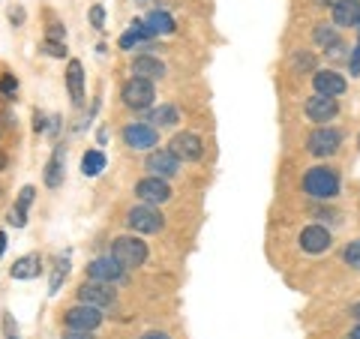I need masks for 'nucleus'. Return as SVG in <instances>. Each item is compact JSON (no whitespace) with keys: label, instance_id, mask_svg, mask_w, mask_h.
<instances>
[{"label":"nucleus","instance_id":"4468645a","mask_svg":"<svg viewBox=\"0 0 360 339\" xmlns=\"http://www.w3.org/2000/svg\"><path fill=\"white\" fill-rule=\"evenodd\" d=\"M312 84H315V94L319 96H340L345 94V78L340 72H333V70H321V72H315L312 75Z\"/></svg>","mask_w":360,"mask_h":339},{"label":"nucleus","instance_id":"c756f323","mask_svg":"<svg viewBox=\"0 0 360 339\" xmlns=\"http://www.w3.org/2000/svg\"><path fill=\"white\" fill-rule=\"evenodd\" d=\"M45 54H51V58H63V54H66V49H63V42L58 45V42H45Z\"/></svg>","mask_w":360,"mask_h":339},{"label":"nucleus","instance_id":"0eeeda50","mask_svg":"<svg viewBox=\"0 0 360 339\" xmlns=\"http://www.w3.org/2000/svg\"><path fill=\"white\" fill-rule=\"evenodd\" d=\"M340 144H342V135L336 129H330V127L315 129L307 139V148H309L312 156H333L336 151H340Z\"/></svg>","mask_w":360,"mask_h":339},{"label":"nucleus","instance_id":"f704fd0d","mask_svg":"<svg viewBox=\"0 0 360 339\" xmlns=\"http://www.w3.org/2000/svg\"><path fill=\"white\" fill-rule=\"evenodd\" d=\"M4 252H6V234L0 231V255H4Z\"/></svg>","mask_w":360,"mask_h":339},{"label":"nucleus","instance_id":"7ed1b4c3","mask_svg":"<svg viewBox=\"0 0 360 339\" xmlns=\"http://www.w3.org/2000/svg\"><path fill=\"white\" fill-rule=\"evenodd\" d=\"M123 103L129 108L141 111V108H150L153 99H156V90H153V82H144V78H129L127 84H123Z\"/></svg>","mask_w":360,"mask_h":339},{"label":"nucleus","instance_id":"f3484780","mask_svg":"<svg viewBox=\"0 0 360 339\" xmlns=\"http://www.w3.org/2000/svg\"><path fill=\"white\" fill-rule=\"evenodd\" d=\"M132 75L135 78H144V82H153V78H162L165 75V63L150 58V54H139L132 60Z\"/></svg>","mask_w":360,"mask_h":339},{"label":"nucleus","instance_id":"c85d7f7f","mask_svg":"<svg viewBox=\"0 0 360 339\" xmlns=\"http://www.w3.org/2000/svg\"><path fill=\"white\" fill-rule=\"evenodd\" d=\"M63 279H66V264H60V267H58V274L51 276V288H49L51 295H58V288H60V282H63Z\"/></svg>","mask_w":360,"mask_h":339},{"label":"nucleus","instance_id":"ddd939ff","mask_svg":"<svg viewBox=\"0 0 360 339\" xmlns=\"http://www.w3.org/2000/svg\"><path fill=\"white\" fill-rule=\"evenodd\" d=\"M303 111H307V117H309L312 123H328V120L336 117L340 105H336V99H330V96H319V94H315L312 99H307Z\"/></svg>","mask_w":360,"mask_h":339},{"label":"nucleus","instance_id":"7c9ffc66","mask_svg":"<svg viewBox=\"0 0 360 339\" xmlns=\"http://www.w3.org/2000/svg\"><path fill=\"white\" fill-rule=\"evenodd\" d=\"M295 66H297V70H312L315 60L309 58V54H295Z\"/></svg>","mask_w":360,"mask_h":339},{"label":"nucleus","instance_id":"6ab92c4d","mask_svg":"<svg viewBox=\"0 0 360 339\" xmlns=\"http://www.w3.org/2000/svg\"><path fill=\"white\" fill-rule=\"evenodd\" d=\"M39 267H42V258L39 255H25L13 264V279H33L39 276Z\"/></svg>","mask_w":360,"mask_h":339},{"label":"nucleus","instance_id":"dca6fc26","mask_svg":"<svg viewBox=\"0 0 360 339\" xmlns=\"http://www.w3.org/2000/svg\"><path fill=\"white\" fill-rule=\"evenodd\" d=\"M66 87H70L72 105H84V63L82 60H70V66H66Z\"/></svg>","mask_w":360,"mask_h":339},{"label":"nucleus","instance_id":"e433bc0d","mask_svg":"<svg viewBox=\"0 0 360 339\" xmlns=\"http://www.w3.org/2000/svg\"><path fill=\"white\" fill-rule=\"evenodd\" d=\"M352 315H354V319H360V303H354V307H352Z\"/></svg>","mask_w":360,"mask_h":339},{"label":"nucleus","instance_id":"20e7f679","mask_svg":"<svg viewBox=\"0 0 360 339\" xmlns=\"http://www.w3.org/2000/svg\"><path fill=\"white\" fill-rule=\"evenodd\" d=\"M115 288L105 286V282H84L82 288H78V303H84V307H96V309H108L115 307Z\"/></svg>","mask_w":360,"mask_h":339},{"label":"nucleus","instance_id":"58836bf2","mask_svg":"<svg viewBox=\"0 0 360 339\" xmlns=\"http://www.w3.org/2000/svg\"><path fill=\"white\" fill-rule=\"evenodd\" d=\"M4 165H6V156H4V153H0V172H4Z\"/></svg>","mask_w":360,"mask_h":339},{"label":"nucleus","instance_id":"393cba45","mask_svg":"<svg viewBox=\"0 0 360 339\" xmlns=\"http://www.w3.org/2000/svg\"><path fill=\"white\" fill-rule=\"evenodd\" d=\"M150 120L160 123V127H174V123H180V111L174 105H156L150 111Z\"/></svg>","mask_w":360,"mask_h":339},{"label":"nucleus","instance_id":"72a5a7b5","mask_svg":"<svg viewBox=\"0 0 360 339\" xmlns=\"http://www.w3.org/2000/svg\"><path fill=\"white\" fill-rule=\"evenodd\" d=\"M141 339H172L168 333H162V331H150V333H144Z\"/></svg>","mask_w":360,"mask_h":339},{"label":"nucleus","instance_id":"39448f33","mask_svg":"<svg viewBox=\"0 0 360 339\" xmlns=\"http://www.w3.org/2000/svg\"><path fill=\"white\" fill-rule=\"evenodd\" d=\"M127 222H129L132 231H141V234H156V231H162V225H165L162 213L156 210V207H150V205L132 207L129 217H127Z\"/></svg>","mask_w":360,"mask_h":339},{"label":"nucleus","instance_id":"412c9836","mask_svg":"<svg viewBox=\"0 0 360 339\" xmlns=\"http://www.w3.org/2000/svg\"><path fill=\"white\" fill-rule=\"evenodd\" d=\"M30 201H33V186H25V189H21V196H18V205L13 207V213H9V222H13L15 229H21V225L27 222V207H30Z\"/></svg>","mask_w":360,"mask_h":339},{"label":"nucleus","instance_id":"6e6552de","mask_svg":"<svg viewBox=\"0 0 360 339\" xmlns=\"http://www.w3.org/2000/svg\"><path fill=\"white\" fill-rule=\"evenodd\" d=\"M172 153L184 162H195V160H201V153H205V144H201L195 132H177L172 139Z\"/></svg>","mask_w":360,"mask_h":339},{"label":"nucleus","instance_id":"423d86ee","mask_svg":"<svg viewBox=\"0 0 360 339\" xmlns=\"http://www.w3.org/2000/svg\"><path fill=\"white\" fill-rule=\"evenodd\" d=\"M63 321H66L70 331H90V333H94L96 327L103 324V312H99L96 307H84V303H78V307L66 309Z\"/></svg>","mask_w":360,"mask_h":339},{"label":"nucleus","instance_id":"f03ea898","mask_svg":"<svg viewBox=\"0 0 360 339\" xmlns=\"http://www.w3.org/2000/svg\"><path fill=\"white\" fill-rule=\"evenodd\" d=\"M111 258L123 267V270H129V267H141L144 262H148V243L139 241V237H117L115 246H111Z\"/></svg>","mask_w":360,"mask_h":339},{"label":"nucleus","instance_id":"f257e3e1","mask_svg":"<svg viewBox=\"0 0 360 339\" xmlns=\"http://www.w3.org/2000/svg\"><path fill=\"white\" fill-rule=\"evenodd\" d=\"M303 189H307V196H312V198L328 201L340 192V174L328 165H315L303 174Z\"/></svg>","mask_w":360,"mask_h":339},{"label":"nucleus","instance_id":"a878e982","mask_svg":"<svg viewBox=\"0 0 360 339\" xmlns=\"http://www.w3.org/2000/svg\"><path fill=\"white\" fill-rule=\"evenodd\" d=\"M60 180H63V160H60V153H54V160L49 162V168H45V186H60Z\"/></svg>","mask_w":360,"mask_h":339},{"label":"nucleus","instance_id":"aec40b11","mask_svg":"<svg viewBox=\"0 0 360 339\" xmlns=\"http://www.w3.org/2000/svg\"><path fill=\"white\" fill-rule=\"evenodd\" d=\"M144 27H148L150 37H160V33H174V18L168 13H150L144 18Z\"/></svg>","mask_w":360,"mask_h":339},{"label":"nucleus","instance_id":"cd10ccee","mask_svg":"<svg viewBox=\"0 0 360 339\" xmlns=\"http://www.w3.org/2000/svg\"><path fill=\"white\" fill-rule=\"evenodd\" d=\"M15 90H18V82H15L13 75H4V78H0V94H4V96H13Z\"/></svg>","mask_w":360,"mask_h":339},{"label":"nucleus","instance_id":"2eb2a0df","mask_svg":"<svg viewBox=\"0 0 360 339\" xmlns=\"http://www.w3.org/2000/svg\"><path fill=\"white\" fill-rule=\"evenodd\" d=\"M177 168H180V160L172 153V151H156V153H150L148 156V172H150V177H172V174H177Z\"/></svg>","mask_w":360,"mask_h":339},{"label":"nucleus","instance_id":"b1692460","mask_svg":"<svg viewBox=\"0 0 360 339\" xmlns=\"http://www.w3.org/2000/svg\"><path fill=\"white\" fill-rule=\"evenodd\" d=\"M312 39L319 42L324 51H333L336 45H340V37H336V30H333L330 25H319V27H315V30H312Z\"/></svg>","mask_w":360,"mask_h":339},{"label":"nucleus","instance_id":"1a4fd4ad","mask_svg":"<svg viewBox=\"0 0 360 339\" xmlns=\"http://www.w3.org/2000/svg\"><path fill=\"white\" fill-rule=\"evenodd\" d=\"M135 196L141 201H148V205H165V201L172 198V186H168L162 177H144V180H139V186H135Z\"/></svg>","mask_w":360,"mask_h":339},{"label":"nucleus","instance_id":"9d476101","mask_svg":"<svg viewBox=\"0 0 360 339\" xmlns=\"http://www.w3.org/2000/svg\"><path fill=\"white\" fill-rule=\"evenodd\" d=\"M87 276H90V282H105V286H111V282H117L123 276V267L111 255H103L87 264Z\"/></svg>","mask_w":360,"mask_h":339},{"label":"nucleus","instance_id":"a211bd4d","mask_svg":"<svg viewBox=\"0 0 360 339\" xmlns=\"http://www.w3.org/2000/svg\"><path fill=\"white\" fill-rule=\"evenodd\" d=\"M333 25H340V27L360 25V4L357 0H336L333 4Z\"/></svg>","mask_w":360,"mask_h":339},{"label":"nucleus","instance_id":"2f4dec72","mask_svg":"<svg viewBox=\"0 0 360 339\" xmlns=\"http://www.w3.org/2000/svg\"><path fill=\"white\" fill-rule=\"evenodd\" d=\"M90 21H94V27H103V21H105L103 6H94V9H90Z\"/></svg>","mask_w":360,"mask_h":339},{"label":"nucleus","instance_id":"f8f14e48","mask_svg":"<svg viewBox=\"0 0 360 339\" xmlns=\"http://www.w3.org/2000/svg\"><path fill=\"white\" fill-rule=\"evenodd\" d=\"M300 250L303 252H328L330 250V231L324 229V225H309V229L300 231Z\"/></svg>","mask_w":360,"mask_h":339},{"label":"nucleus","instance_id":"a19ab883","mask_svg":"<svg viewBox=\"0 0 360 339\" xmlns=\"http://www.w3.org/2000/svg\"><path fill=\"white\" fill-rule=\"evenodd\" d=\"M9 339H15V336H9Z\"/></svg>","mask_w":360,"mask_h":339},{"label":"nucleus","instance_id":"4be33fe9","mask_svg":"<svg viewBox=\"0 0 360 339\" xmlns=\"http://www.w3.org/2000/svg\"><path fill=\"white\" fill-rule=\"evenodd\" d=\"M144 39H150V33H148V27H144V21H132V27L120 37V49H135V45L144 42Z\"/></svg>","mask_w":360,"mask_h":339},{"label":"nucleus","instance_id":"5701e85b","mask_svg":"<svg viewBox=\"0 0 360 339\" xmlns=\"http://www.w3.org/2000/svg\"><path fill=\"white\" fill-rule=\"evenodd\" d=\"M105 168V153L103 151H87L84 153V160H82V172L87 174V177H96L99 172Z\"/></svg>","mask_w":360,"mask_h":339},{"label":"nucleus","instance_id":"bb28decb","mask_svg":"<svg viewBox=\"0 0 360 339\" xmlns=\"http://www.w3.org/2000/svg\"><path fill=\"white\" fill-rule=\"evenodd\" d=\"M342 258H345V264H348V267H360V241L348 243V246H345V252H342Z\"/></svg>","mask_w":360,"mask_h":339},{"label":"nucleus","instance_id":"c9c22d12","mask_svg":"<svg viewBox=\"0 0 360 339\" xmlns=\"http://www.w3.org/2000/svg\"><path fill=\"white\" fill-rule=\"evenodd\" d=\"M348 339H360V324L354 327V331H352V333H348Z\"/></svg>","mask_w":360,"mask_h":339},{"label":"nucleus","instance_id":"9b49d317","mask_svg":"<svg viewBox=\"0 0 360 339\" xmlns=\"http://www.w3.org/2000/svg\"><path fill=\"white\" fill-rule=\"evenodd\" d=\"M123 141L132 151H150L156 148V129L148 127V123H132V127L123 129Z\"/></svg>","mask_w":360,"mask_h":339},{"label":"nucleus","instance_id":"473e14b6","mask_svg":"<svg viewBox=\"0 0 360 339\" xmlns=\"http://www.w3.org/2000/svg\"><path fill=\"white\" fill-rule=\"evenodd\" d=\"M60 339H96V336L90 331H70V333H63Z\"/></svg>","mask_w":360,"mask_h":339},{"label":"nucleus","instance_id":"4c0bfd02","mask_svg":"<svg viewBox=\"0 0 360 339\" xmlns=\"http://www.w3.org/2000/svg\"><path fill=\"white\" fill-rule=\"evenodd\" d=\"M315 4H321V6H324V4H330V6H333V4H336V0H315Z\"/></svg>","mask_w":360,"mask_h":339},{"label":"nucleus","instance_id":"ea45409f","mask_svg":"<svg viewBox=\"0 0 360 339\" xmlns=\"http://www.w3.org/2000/svg\"><path fill=\"white\" fill-rule=\"evenodd\" d=\"M357 144H360V135H357Z\"/></svg>","mask_w":360,"mask_h":339}]
</instances>
